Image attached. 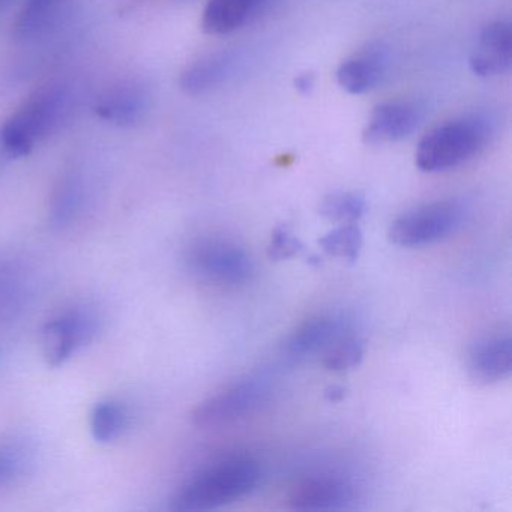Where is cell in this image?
Returning a JSON list of instances; mask_svg holds the SVG:
<instances>
[{
    "mask_svg": "<svg viewBox=\"0 0 512 512\" xmlns=\"http://www.w3.org/2000/svg\"><path fill=\"white\" fill-rule=\"evenodd\" d=\"M262 467L253 458H220L188 476L176 491L170 508L197 512L221 508L256 490Z\"/></svg>",
    "mask_w": 512,
    "mask_h": 512,
    "instance_id": "6da1fadb",
    "label": "cell"
},
{
    "mask_svg": "<svg viewBox=\"0 0 512 512\" xmlns=\"http://www.w3.org/2000/svg\"><path fill=\"white\" fill-rule=\"evenodd\" d=\"M496 133V119L485 112L458 116L425 134L415 154V164L424 173L457 169L481 154Z\"/></svg>",
    "mask_w": 512,
    "mask_h": 512,
    "instance_id": "7a4b0ae2",
    "label": "cell"
},
{
    "mask_svg": "<svg viewBox=\"0 0 512 512\" xmlns=\"http://www.w3.org/2000/svg\"><path fill=\"white\" fill-rule=\"evenodd\" d=\"M71 109L73 95L67 86H47L5 122L0 130V143L11 157H25L67 121Z\"/></svg>",
    "mask_w": 512,
    "mask_h": 512,
    "instance_id": "3957f363",
    "label": "cell"
},
{
    "mask_svg": "<svg viewBox=\"0 0 512 512\" xmlns=\"http://www.w3.org/2000/svg\"><path fill=\"white\" fill-rule=\"evenodd\" d=\"M466 209L458 200H437L400 215L389 229L398 247L419 248L454 235L463 226Z\"/></svg>",
    "mask_w": 512,
    "mask_h": 512,
    "instance_id": "277c9868",
    "label": "cell"
},
{
    "mask_svg": "<svg viewBox=\"0 0 512 512\" xmlns=\"http://www.w3.org/2000/svg\"><path fill=\"white\" fill-rule=\"evenodd\" d=\"M269 395L271 386L266 380L257 377L238 380L197 404L191 422L202 430L227 427L262 409Z\"/></svg>",
    "mask_w": 512,
    "mask_h": 512,
    "instance_id": "5b68a950",
    "label": "cell"
},
{
    "mask_svg": "<svg viewBox=\"0 0 512 512\" xmlns=\"http://www.w3.org/2000/svg\"><path fill=\"white\" fill-rule=\"evenodd\" d=\"M187 263L200 280L215 286H241L254 272L247 250L229 239H197L188 248Z\"/></svg>",
    "mask_w": 512,
    "mask_h": 512,
    "instance_id": "8992f818",
    "label": "cell"
},
{
    "mask_svg": "<svg viewBox=\"0 0 512 512\" xmlns=\"http://www.w3.org/2000/svg\"><path fill=\"white\" fill-rule=\"evenodd\" d=\"M100 316L89 307L62 311L44 325L41 341L47 364L59 367L91 343L100 331Z\"/></svg>",
    "mask_w": 512,
    "mask_h": 512,
    "instance_id": "52a82bcc",
    "label": "cell"
},
{
    "mask_svg": "<svg viewBox=\"0 0 512 512\" xmlns=\"http://www.w3.org/2000/svg\"><path fill=\"white\" fill-rule=\"evenodd\" d=\"M425 110L416 101H388L374 107L362 139L367 145H389L412 136L424 121Z\"/></svg>",
    "mask_w": 512,
    "mask_h": 512,
    "instance_id": "ba28073f",
    "label": "cell"
},
{
    "mask_svg": "<svg viewBox=\"0 0 512 512\" xmlns=\"http://www.w3.org/2000/svg\"><path fill=\"white\" fill-rule=\"evenodd\" d=\"M358 490L340 475L310 476L290 491L289 505L296 511H338L356 502Z\"/></svg>",
    "mask_w": 512,
    "mask_h": 512,
    "instance_id": "9c48e42d",
    "label": "cell"
},
{
    "mask_svg": "<svg viewBox=\"0 0 512 512\" xmlns=\"http://www.w3.org/2000/svg\"><path fill=\"white\" fill-rule=\"evenodd\" d=\"M151 91L140 80H124L107 88L95 103V113L118 127L140 124L151 109Z\"/></svg>",
    "mask_w": 512,
    "mask_h": 512,
    "instance_id": "30bf717a",
    "label": "cell"
},
{
    "mask_svg": "<svg viewBox=\"0 0 512 512\" xmlns=\"http://www.w3.org/2000/svg\"><path fill=\"white\" fill-rule=\"evenodd\" d=\"M391 67V52L380 41L367 44L364 49L341 62L337 82L352 95L367 94L382 85Z\"/></svg>",
    "mask_w": 512,
    "mask_h": 512,
    "instance_id": "8fae6325",
    "label": "cell"
},
{
    "mask_svg": "<svg viewBox=\"0 0 512 512\" xmlns=\"http://www.w3.org/2000/svg\"><path fill=\"white\" fill-rule=\"evenodd\" d=\"M469 67L478 77H497L512 67V28L508 20H494L479 32Z\"/></svg>",
    "mask_w": 512,
    "mask_h": 512,
    "instance_id": "7c38bea8",
    "label": "cell"
},
{
    "mask_svg": "<svg viewBox=\"0 0 512 512\" xmlns=\"http://www.w3.org/2000/svg\"><path fill=\"white\" fill-rule=\"evenodd\" d=\"M467 370L482 385L502 382L511 376L512 340L509 335H491L476 341L467 353Z\"/></svg>",
    "mask_w": 512,
    "mask_h": 512,
    "instance_id": "4fadbf2b",
    "label": "cell"
},
{
    "mask_svg": "<svg viewBox=\"0 0 512 512\" xmlns=\"http://www.w3.org/2000/svg\"><path fill=\"white\" fill-rule=\"evenodd\" d=\"M346 334V322L335 314L311 317L287 338L284 352L289 358L304 359L325 352Z\"/></svg>",
    "mask_w": 512,
    "mask_h": 512,
    "instance_id": "5bb4252c",
    "label": "cell"
},
{
    "mask_svg": "<svg viewBox=\"0 0 512 512\" xmlns=\"http://www.w3.org/2000/svg\"><path fill=\"white\" fill-rule=\"evenodd\" d=\"M272 0H209L202 28L209 35H229L256 20Z\"/></svg>",
    "mask_w": 512,
    "mask_h": 512,
    "instance_id": "9a60e30c",
    "label": "cell"
},
{
    "mask_svg": "<svg viewBox=\"0 0 512 512\" xmlns=\"http://www.w3.org/2000/svg\"><path fill=\"white\" fill-rule=\"evenodd\" d=\"M241 65L236 52H217L193 62L182 73L181 88L190 95H202L229 82Z\"/></svg>",
    "mask_w": 512,
    "mask_h": 512,
    "instance_id": "2e32d148",
    "label": "cell"
},
{
    "mask_svg": "<svg viewBox=\"0 0 512 512\" xmlns=\"http://www.w3.org/2000/svg\"><path fill=\"white\" fill-rule=\"evenodd\" d=\"M128 425H130V412L119 401H100L92 409L91 433L98 443H110L119 439Z\"/></svg>",
    "mask_w": 512,
    "mask_h": 512,
    "instance_id": "e0dca14e",
    "label": "cell"
},
{
    "mask_svg": "<svg viewBox=\"0 0 512 512\" xmlns=\"http://www.w3.org/2000/svg\"><path fill=\"white\" fill-rule=\"evenodd\" d=\"M367 212V200L362 194L338 191L323 197L319 214L326 220L338 224L358 223Z\"/></svg>",
    "mask_w": 512,
    "mask_h": 512,
    "instance_id": "ac0fdd59",
    "label": "cell"
},
{
    "mask_svg": "<svg viewBox=\"0 0 512 512\" xmlns=\"http://www.w3.org/2000/svg\"><path fill=\"white\" fill-rule=\"evenodd\" d=\"M364 235L356 223L340 224L319 241L320 248L329 256L356 262L361 254Z\"/></svg>",
    "mask_w": 512,
    "mask_h": 512,
    "instance_id": "d6986e66",
    "label": "cell"
},
{
    "mask_svg": "<svg viewBox=\"0 0 512 512\" xmlns=\"http://www.w3.org/2000/svg\"><path fill=\"white\" fill-rule=\"evenodd\" d=\"M364 355V340L355 335H344L323 352V365L326 370L343 373L359 367Z\"/></svg>",
    "mask_w": 512,
    "mask_h": 512,
    "instance_id": "ffe728a7",
    "label": "cell"
},
{
    "mask_svg": "<svg viewBox=\"0 0 512 512\" xmlns=\"http://www.w3.org/2000/svg\"><path fill=\"white\" fill-rule=\"evenodd\" d=\"M31 464L28 446L20 442L0 443V487L13 484Z\"/></svg>",
    "mask_w": 512,
    "mask_h": 512,
    "instance_id": "44dd1931",
    "label": "cell"
},
{
    "mask_svg": "<svg viewBox=\"0 0 512 512\" xmlns=\"http://www.w3.org/2000/svg\"><path fill=\"white\" fill-rule=\"evenodd\" d=\"M83 203L82 184L76 178H70L59 188L53 203V221L58 226L71 223L79 214Z\"/></svg>",
    "mask_w": 512,
    "mask_h": 512,
    "instance_id": "7402d4cb",
    "label": "cell"
},
{
    "mask_svg": "<svg viewBox=\"0 0 512 512\" xmlns=\"http://www.w3.org/2000/svg\"><path fill=\"white\" fill-rule=\"evenodd\" d=\"M58 0H26L25 7L17 20V34L32 37L49 23Z\"/></svg>",
    "mask_w": 512,
    "mask_h": 512,
    "instance_id": "603a6c76",
    "label": "cell"
},
{
    "mask_svg": "<svg viewBox=\"0 0 512 512\" xmlns=\"http://www.w3.org/2000/svg\"><path fill=\"white\" fill-rule=\"evenodd\" d=\"M304 251V244L299 241L298 236L293 235L292 230L287 226L275 227L268 245V257L274 262L292 259Z\"/></svg>",
    "mask_w": 512,
    "mask_h": 512,
    "instance_id": "cb8c5ba5",
    "label": "cell"
},
{
    "mask_svg": "<svg viewBox=\"0 0 512 512\" xmlns=\"http://www.w3.org/2000/svg\"><path fill=\"white\" fill-rule=\"evenodd\" d=\"M295 88L298 89L301 94H310L314 88V76L311 73H304L301 76L296 77Z\"/></svg>",
    "mask_w": 512,
    "mask_h": 512,
    "instance_id": "d4e9b609",
    "label": "cell"
},
{
    "mask_svg": "<svg viewBox=\"0 0 512 512\" xmlns=\"http://www.w3.org/2000/svg\"><path fill=\"white\" fill-rule=\"evenodd\" d=\"M344 395H346V389L341 386H331L325 391L326 400L332 401V403L343 400Z\"/></svg>",
    "mask_w": 512,
    "mask_h": 512,
    "instance_id": "484cf974",
    "label": "cell"
},
{
    "mask_svg": "<svg viewBox=\"0 0 512 512\" xmlns=\"http://www.w3.org/2000/svg\"><path fill=\"white\" fill-rule=\"evenodd\" d=\"M8 0H0V7H2V5L4 4H7Z\"/></svg>",
    "mask_w": 512,
    "mask_h": 512,
    "instance_id": "4316f807",
    "label": "cell"
}]
</instances>
